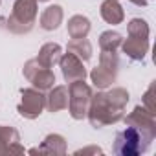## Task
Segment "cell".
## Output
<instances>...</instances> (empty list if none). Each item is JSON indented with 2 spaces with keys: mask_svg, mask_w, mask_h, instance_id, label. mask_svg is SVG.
Segmentation results:
<instances>
[{
  "mask_svg": "<svg viewBox=\"0 0 156 156\" xmlns=\"http://www.w3.org/2000/svg\"><path fill=\"white\" fill-rule=\"evenodd\" d=\"M22 72H24V77L33 85V88L41 92H48L55 85V73L51 72V68H44L42 64L37 62V59H30L24 64Z\"/></svg>",
  "mask_w": 156,
  "mask_h": 156,
  "instance_id": "8992f818",
  "label": "cell"
},
{
  "mask_svg": "<svg viewBox=\"0 0 156 156\" xmlns=\"http://www.w3.org/2000/svg\"><path fill=\"white\" fill-rule=\"evenodd\" d=\"M66 51L73 53L75 57H79L83 62H87V61L92 59V44H90V41L87 37H83V39H72L68 42V46H66Z\"/></svg>",
  "mask_w": 156,
  "mask_h": 156,
  "instance_id": "ac0fdd59",
  "label": "cell"
},
{
  "mask_svg": "<svg viewBox=\"0 0 156 156\" xmlns=\"http://www.w3.org/2000/svg\"><path fill=\"white\" fill-rule=\"evenodd\" d=\"M152 96H154V83H151V87H149L147 92L143 94V107H145L149 112L156 114V105H154V101H152Z\"/></svg>",
  "mask_w": 156,
  "mask_h": 156,
  "instance_id": "44dd1931",
  "label": "cell"
},
{
  "mask_svg": "<svg viewBox=\"0 0 156 156\" xmlns=\"http://www.w3.org/2000/svg\"><path fill=\"white\" fill-rule=\"evenodd\" d=\"M39 13V2L37 0H15L13 11L8 19V30L17 35L30 33L33 30V24L37 20Z\"/></svg>",
  "mask_w": 156,
  "mask_h": 156,
  "instance_id": "7a4b0ae2",
  "label": "cell"
},
{
  "mask_svg": "<svg viewBox=\"0 0 156 156\" xmlns=\"http://www.w3.org/2000/svg\"><path fill=\"white\" fill-rule=\"evenodd\" d=\"M152 140L143 136L140 130L127 127L125 130H119L114 140V152L119 156H138L149 149Z\"/></svg>",
  "mask_w": 156,
  "mask_h": 156,
  "instance_id": "3957f363",
  "label": "cell"
},
{
  "mask_svg": "<svg viewBox=\"0 0 156 156\" xmlns=\"http://www.w3.org/2000/svg\"><path fill=\"white\" fill-rule=\"evenodd\" d=\"M30 152H39V154H66V140L61 134H48L41 147L31 149Z\"/></svg>",
  "mask_w": 156,
  "mask_h": 156,
  "instance_id": "4fadbf2b",
  "label": "cell"
},
{
  "mask_svg": "<svg viewBox=\"0 0 156 156\" xmlns=\"http://www.w3.org/2000/svg\"><path fill=\"white\" fill-rule=\"evenodd\" d=\"M62 55V48L57 42H46L41 50L39 55L35 57L39 64H42L44 68H53L55 64H59V59Z\"/></svg>",
  "mask_w": 156,
  "mask_h": 156,
  "instance_id": "9a60e30c",
  "label": "cell"
},
{
  "mask_svg": "<svg viewBox=\"0 0 156 156\" xmlns=\"http://www.w3.org/2000/svg\"><path fill=\"white\" fill-rule=\"evenodd\" d=\"M87 152H98V154H101L103 151H101L99 147H88V149H81V151H77L75 154H87Z\"/></svg>",
  "mask_w": 156,
  "mask_h": 156,
  "instance_id": "7402d4cb",
  "label": "cell"
},
{
  "mask_svg": "<svg viewBox=\"0 0 156 156\" xmlns=\"http://www.w3.org/2000/svg\"><path fill=\"white\" fill-rule=\"evenodd\" d=\"M92 88L85 83V79L81 81H73L68 83V112L75 121H81L87 118L90 101H92Z\"/></svg>",
  "mask_w": 156,
  "mask_h": 156,
  "instance_id": "277c9868",
  "label": "cell"
},
{
  "mask_svg": "<svg viewBox=\"0 0 156 156\" xmlns=\"http://www.w3.org/2000/svg\"><path fill=\"white\" fill-rule=\"evenodd\" d=\"M123 50V53L132 59V61H143L145 55L149 53V39H138V37H130L127 41L121 42L119 46Z\"/></svg>",
  "mask_w": 156,
  "mask_h": 156,
  "instance_id": "30bf717a",
  "label": "cell"
},
{
  "mask_svg": "<svg viewBox=\"0 0 156 156\" xmlns=\"http://www.w3.org/2000/svg\"><path fill=\"white\" fill-rule=\"evenodd\" d=\"M68 87L66 85H53L50 90H48V96H46V108L50 112H59V110H64L68 108Z\"/></svg>",
  "mask_w": 156,
  "mask_h": 156,
  "instance_id": "8fae6325",
  "label": "cell"
},
{
  "mask_svg": "<svg viewBox=\"0 0 156 156\" xmlns=\"http://www.w3.org/2000/svg\"><path fill=\"white\" fill-rule=\"evenodd\" d=\"M99 13H101V19L107 24H112V26L121 24L125 20V11H123V8L118 0H103Z\"/></svg>",
  "mask_w": 156,
  "mask_h": 156,
  "instance_id": "7c38bea8",
  "label": "cell"
},
{
  "mask_svg": "<svg viewBox=\"0 0 156 156\" xmlns=\"http://www.w3.org/2000/svg\"><path fill=\"white\" fill-rule=\"evenodd\" d=\"M127 31H129L130 37H138V39H149V33H151L147 20L138 19V17L136 19H130V22L127 26Z\"/></svg>",
  "mask_w": 156,
  "mask_h": 156,
  "instance_id": "ffe728a7",
  "label": "cell"
},
{
  "mask_svg": "<svg viewBox=\"0 0 156 156\" xmlns=\"http://www.w3.org/2000/svg\"><path fill=\"white\" fill-rule=\"evenodd\" d=\"M64 19V13H62V8L59 4H53V6H48L42 13H41V19H39V24L42 30L46 31H53L61 26Z\"/></svg>",
  "mask_w": 156,
  "mask_h": 156,
  "instance_id": "5bb4252c",
  "label": "cell"
},
{
  "mask_svg": "<svg viewBox=\"0 0 156 156\" xmlns=\"http://www.w3.org/2000/svg\"><path fill=\"white\" fill-rule=\"evenodd\" d=\"M123 119H125V125L127 127H132V129L140 130L149 140H154L156 138V119H154V114L149 112L143 105L134 107V110L127 118H123Z\"/></svg>",
  "mask_w": 156,
  "mask_h": 156,
  "instance_id": "52a82bcc",
  "label": "cell"
},
{
  "mask_svg": "<svg viewBox=\"0 0 156 156\" xmlns=\"http://www.w3.org/2000/svg\"><path fill=\"white\" fill-rule=\"evenodd\" d=\"M22 101L17 105V112L26 119H37L46 108V96L37 88H22Z\"/></svg>",
  "mask_w": 156,
  "mask_h": 156,
  "instance_id": "5b68a950",
  "label": "cell"
},
{
  "mask_svg": "<svg viewBox=\"0 0 156 156\" xmlns=\"http://www.w3.org/2000/svg\"><path fill=\"white\" fill-rule=\"evenodd\" d=\"M37 2H48V0H37Z\"/></svg>",
  "mask_w": 156,
  "mask_h": 156,
  "instance_id": "603a6c76",
  "label": "cell"
},
{
  "mask_svg": "<svg viewBox=\"0 0 156 156\" xmlns=\"http://www.w3.org/2000/svg\"><path fill=\"white\" fill-rule=\"evenodd\" d=\"M59 64H61V72H62V77L66 83H73V81H81V79H87V68L83 66V61L79 57H75L73 53L66 51L61 55L59 59Z\"/></svg>",
  "mask_w": 156,
  "mask_h": 156,
  "instance_id": "ba28073f",
  "label": "cell"
},
{
  "mask_svg": "<svg viewBox=\"0 0 156 156\" xmlns=\"http://www.w3.org/2000/svg\"><path fill=\"white\" fill-rule=\"evenodd\" d=\"M118 77V70H112V68H107L103 64H98L92 72H90V79L94 83V87L98 90H105L108 88Z\"/></svg>",
  "mask_w": 156,
  "mask_h": 156,
  "instance_id": "2e32d148",
  "label": "cell"
},
{
  "mask_svg": "<svg viewBox=\"0 0 156 156\" xmlns=\"http://www.w3.org/2000/svg\"><path fill=\"white\" fill-rule=\"evenodd\" d=\"M90 19L85 17V15H73L68 19V24H66V31L70 35V39H83L90 33Z\"/></svg>",
  "mask_w": 156,
  "mask_h": 156,
  "instance_id": "e0dca14e",
  "label": "cell"
},
{
  "mask_svg": "<svg viewBox=\"0 0 156 156\" xmlns=\"http://www.w3.org/2000/svg\"><path fill=\"white\" fill-rule=\"evenodd\" d=\"M19 132L9 125H0V154H11V152H24V147L19 143Z\"/></svg>",
  "mask_w": 156,
  "mask_h": 156,
  "instance_id": "9c48e42d",
  "label": "cell"
},
{
  "mask_svg": "<svg viewBox=\"0 0 156 156\" xmlns=\"http://www.w3.org/2000/svg\"><path fill=\"white\" fill-rule=\"evenodd\" d=\"M121 42H123V37L118 31L108 30V31H103L99 35V48H101V51H118Z\"/></svg>",
  "mask_w": 156,
  "mask_h": 156,
  "instance_id": "d6986e66",
  "label": "cell"
},
{
  "mask_svg": "<svg viewBox=\"0 0 156 156\" xmlns=\"http://www.w3.org/2000/svg\"><path fill=\"white\" fill-rule=\"evenodd\" d=\"M123 112L125 108H119L118 105H114L108 99L107 92L99 90L98 94H92V101H90L87 118L94 129H101V127L114 125L119 119H123Z\"/></svg>",
  "mask_w": 156,
  "mask_h": 156,
  "instance_id": "6da1fadb",
  "label": "cell"
}]
</instances>
